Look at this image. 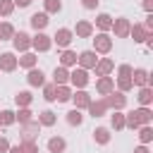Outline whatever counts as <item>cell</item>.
I'll list each match as a JSON object with an SVG mask.
<instances>
[{
  "mask_svg": "<svg viewBox=\"0 0 153 153\" xmlns=\"http://www.w3.org/2000/svg\"><path fill=\"white\" fill-rule=\"evenodd\" d=\"M86 110H88L91 117H103L108 112V103H105V98H98V100H91Z\"/></svg>",
  "mask_w": 153,
  "mask_h": 153,
  "instance_id": "obj_15",
  "label": "cell"
},
{
  "mask_svg": "<svg viewBox=\"0 0 153 153\" xmlns=\"http://www.w3.org/2000/svg\"><path fill=\"white\" fill-rule=\"evenodd\" d=\"M31 100H33L31 91H17V93H14V103H17V108H29Z\"/></svg>",
  "mask_w": 153,
  "mask_h": 153,
  "instance_id": "obj_29",
  "label": "cell"
},
{
  "mask_svg": "<svg viewBox=\"0 0 153 153\" xmlns=\"http://www.w3.org/2000/svg\"><path fill=\"white\" fill-rule=\"evenodd\" d=\"M146 29H143V24H131V29H129V36L134 38V43H143L146 41Z\"/></svg>",
  "mask_w": 153,
  "mask_h": 153,
  "instance_id": "obj_27",
  "label": "cell"
},
{
  "mask_svg": "<svg viewBox=\"0 0 153 153\" xmlns=\"http://www.w3.org/2000/svg\"><path fill=\"white\" fill-rule=\"evenodd\" d=\"M7 151H10V141L5 136H0V153H7Z\"/></svg>",
  "mask_w": 153,
  "mask_h": 153,
  "instance_id": "obj_44",
  "label": "cell"
},
{
  "mask_svg": "<svg viewBox=\"0 0 153 153\" xmlns=\"http://www.w3.org/2000/svg\"><path fill=\"white\" fill-rule=\"evenodd\" d=\"M50 38H53V43H55L60 50H65V48H69V43L74 41V33H72V29L62 26V29H57L55 36H50Z\"/></svg>",
  "mask_w": 153,
  "mask_h": 153,
  "instance_id": "obj_3",
  "label": "cell"
},
{
  "mask_svg": "<svg viewBox=\"0 0 153 153\" xmlns=\"http://www.w3.org/2000/svg\"><path fill=\"white\" fill-rule=\"evenodd\" d=\"M96 91H98L100 96H108L110 91H115V79H112V76H98Z\"/></svg>",
  "mask_w": 153,
  "mask_h": 153,
  "instance_id": "obj_16",
  "label": "cell"
},
{
  "mask_svg": "<svg viewBox=\"0 0 153 153\" xmlns=\"http://www.w3.org/2000/svg\"><path fill=\"white\" fill-rule=\"evenodd\" d=\"M131 88H134V84H131V76H117V91L127 93V91H131Z\"/></svg>",
  "mask_w": 153,
  "mask_h": 153,
  "instance_id": "obj_37",
  "label": "cell"
},
{
  "mask_svg": "<svg viewBox=\"0 0 153 153\" xmlns=\"http://www.w3.org/2000/svg\"><path fill=\"white\" fill-rule=\"evenodd\" d=\"M139 103H141V108H148L151 103H153V88L151 86H143V88H139Z\"/></svg>",
  "mask_w": 153,
  "mask_h": 153,
  "instance_id": "obj_28",
  "label": "cell"
},
{
  "mask_svg": "<svg viewBox=\"0 0 153 153\" xmlns=\"http://www.w3.org/2000/svg\"><path fill=\"white\" fill-rule=\"evenodd\" d=\"M129 29H131V22H129L127 17L112 19V29H110V31H115L117 38H127V36H129Z\"/></svg>",
  "mask_w": 153,
  "mask_h": 153,
  "instance_id": "obj_8",
  "label": "cell"
},
{
  "mask_svg": "<svg viewBox=\"0 0 153 153\" xmlns=\"http://www.w3.org/2000/svg\"><path fill=\"white\" fill-rule=\"evenodd\" d=\"M134 153H151V151H148V146H143V143H141V146H136V148H134Z\"/></svg>",
  "mask_w": 153,
  "mask_h": 153,
  "instance_id": "obj_48",
  "label": "cell"
},
{
  "mask_svg": "<svg viewBox=\"0 0 153 153\" xmlns=\"http://www.w3.org/2000/svg\"><path fill=\"white\" fill-rule=\"evenodd\" d=\"M43 98L48 103H55V84H43Z\"/></svg>",
  "mask_w": 153,
  "mask_h": 153,
  "instance_id": "obj_40",
  "label": "cell"
},
{
  "mask_svg": "<svg viewBox=\"0 0 153 153\" xmlns=\"http://www.w3.org/2000/svg\"><path fill=\"white\" fill-rule=\"evenodd\" d=\"M96 62H98V55L93 53V50H84V53H79L76 55V65L81 67V69H93L96 67Z\"/></svg>",
  "mask_w": 153,
  "mask_h": 153,
  "instance_id": "obj_9",
  "label": "cell"
},
{
  "mask_svg": "<svg viewBox=\"0 0 153 153\" xmlns=\"http://www.w3.org/2000/svg\"><path fill=\"white\" fill-rule=\"evenodd\" d=\"M38 131H41V124H38L36 120H31V122L22 124L19 139H22V141H36V139H38Z\"/></svg>",
  "mask_w": 153,
  "mask_h": 153,
  "instance_id": "obj_6",
  "label": "cell"
},
{
  "mask_svg": "<svg viewBox=\"0 0 153 153\" xmlns=\"http://www.w3.org/2000/svg\"><path fill=\"white\" fill-rule=\"evenodd\" d=\"M12 45H14L17 53H29V48H31V36L24 33V31H14V36H12Z\"/></svg>",
  "mask_w": 153,
  "mask_h": 153,
  "instance_id": "obj_7",
  "label": "cell"
},
{
  "mask_svg": "<svg viewBox=\"0 0 153 153\" xmlns=\"http://www.w3.org/2000/svg\"><path fill=\"white\" fill-rule=\"evenodd\" d=\"M7 153H24V148H22V143H17V146H10Z\"/></svg>",
  "mask_w": 153,
  "mask_h": 153,
  "instance_id": "obj_47",
  "label": "cell"
},
{
  "mask_svg": "<svg viewBox=\"0 0 153 153\" xmlns=\"http://www.w3.org/2000/svg\"><path fill=\"white\" fill-rule=\"evenodd\" d=\"M139 141H141L143 146H148V143L153 141V127H151V124H141V127H139Z\"/></svg>",
  "mask_w": 153,
  "mask_h": 153,
  "instance_id": "obj_30",
  "label": "cell"
},
{
  "mask_svg": "<svg viewBox=\"0 0 153 153\" xmlns=\"http://www.w3.org/2000/svg\"><path fill=\"white\" fill-rule=\"evenodd\" d=\"M14 12V2L12 0H0V17H10Z\"/></svg>",
  "mask_w": 153,
  "mask_h": 153,
  "instance_id": "obj_39",
  "label": "cell"
},
{
  "mask_svg": "<svg viewBox=\"0 0 153 153\" xmlns=\"http://www.w3.org/2000/svg\"><path fill=\"white\" fill-rule=\"evenodd\" d=\"M72 98V88L65 84V86H55V100L57 103H67Z\"/></svg>",
  "mask_w": 153,
  "mask_h": 153,
  "instance_id": "obj_31",
  "label": "cell"
},
{
  "mask_svg": "<svg viewBox=\"0 0 153 153\" xmlns=\"http://www.w3.org/2000/svg\"><path fill=\"white\" fill-rule=\"evenodd\" d=\"M110 124H112L115 131H122V129H124V112H122V110H115V112L110 115Z\"/></svg>",
  "mask_w": 153,
  "mask_h": 153,
  "instance_id": "obj_32",
  "label": "cell"
},
{
  "mask_svg": "<svg viewBox=\"0 0 153 153\" xmlns=\"http://www.w3.org/2000/svg\"><path fill=\"white\" fill-rule=\"evenodd\" d=\"M17 62H19V67H24V69H33V67L38 65V57H36L33 53H22V57H17Z\"/></svg>",
  "mask_w": 153,
  "mask_h": 153,
  "instance_id": "obj_24",
  "label": "cell"
},
{
  "mask_svg": "<svg viewBox=\"0 0 153 153\" xmlns=\"http://www.w3.org/2000/svg\"><path fill=\"white\" fill-rule=\"evenodd\" d=\"M69 84L76 86V88H84V86L88 84V72L81 69V67H74V69L69 72Z\"/></svg>",
  "mask_w": 153,
  "mask_h": 153,
  "instance_id": "obj_10",
  "label": "cell"
},
{
  "mask_svg": "<svg viewBox=\"0 0 153 153\" xmlns=\"http://www.w3.org/2000/svg\"><path fill=\"white\" fill-rule=\"evenodd\" d=\"M43 7H45V10H43L45 14H57V12L62 10V2H60V0H43Z\"/></svg>",
  "mask_w": 153,
  "mask_h": 153,
  "instance_id": "obj_36",
  "label": "cell"
},
{
  "mask_svg": "<svg viewBox=\"0 0 153 153\" xmlns=\"http://www.w3.org/2000/svg\"><path fill=\"white\" fill-rule=\"evenodd\" d=\"M143 10L151 14V12H153V0H143Z\"/></svg>",
  "mask_w": 153,
  "mask_h": 153,
  "instance_id": "obj_46",
  "label": "cell"
},
{
  "mask_svg": "<svg viewBox=\"0 0 153 153\" xmlns=\"http://www.w3.org/2000/svg\"><path fill=\"white\" fill-rule=\"evenodd\" d=\"M14 36V26L10 22H0V41H12Z\"/></svg>",
  "mask_w": 153,
  "mask_h": 153,
  "instance_id": "obj_34",
  "label": "cell"
},
{
  "mask_svg": "<svg viewBox=\"0 0 153 153\" xmlns=\"http://www.w3.org/2000/svg\"><path fill=\"white\" fill-rule=\"evenodd\" d=\"M93 31H96V29H93V24H91L88 19H79L72 33H74L76 38H91V36H93Z\"/></svg>",
  "mask_w": 153,
  "mask_h": 153,
  "instance_id": "obj_11",
  "label": "cell"
},
{
  "mask_svg": "<svg viewBox=\"0 0 153 153\" xmlns=\"http://www.w3.org/2000/svg\"><path fill=\"white\" fill-rule=\"evenodd\" d=\"M33 120V112L29 110V108H19L17 112H14V122H19V124H26V122H31Z\"/></svg>",
  "mask_w": 153,
  "mask_h": 153,
  "instance_id": "obj_33",
  "label": "cell"
},
{
  "mask_svg": "<svg viewBox=\"0 0 153 153\" xmlns=\"http://www.w3.org/2000/svg\"><path fill=\"white\" fill-rule=\"evenodd\" d=\"M60 67H76V53L74 50H69V48H65L62 53H60Z\"/></svg>",
  "mask_w": 153,
  "mask_h": 153,
  "instance_id": "obj_20",
  "label": "cell"
},
{
  "mask_svg": "<svg viewBox=\"0 0 153 153\" xmlns=\"http://www.w3.org/2000/svg\"><path fill=\"white\" fill-rule=\"evenodd\" d=\"M131 72H134L131 65H120L117 67V76H131Z\"/></svg>",
  "mask_w": 153,
  "mask_h": 153,
  "instance_id": "obj_42",
  "label": "cell"
},
{
  "mask_svg": "<svg viewBox=\"0 0 153 153\" xmlns=\"http://www.w3.org/2000/svg\"><path fill=\"white\" fill-rule=\"evenodd\" d=\"M108 103V110H124L127 108V96L122 91H110L108 96H103Z\"/></svg>",
  "mask_w": 153,
  "mask_h": 153,
  "instance_id": "obj_4",
  "label": "cell"
},
{
  "mask_svg": "<svg viewBox=\"0 0 153 153\" xmlns=\"http://www.w3.org/2000/svg\"><path fill=\"white\" fill-rule=\"evenodd\" d=\"M81 122H84V115H81V110H76V108H74V110H69V112H67V124H72V127H79Z\"/></svg>",
  "mask_w": 153,
  "mask_h": 153,
  "instance_id": "obj_35",
  "label": "cell"
},
{
  "mask_svg": "<svg viewBox=\"0 0 153 153\" xmlns=\"http://www.w3.org/2000/svg\"><path fill=\"white\" fill-rule=\"evenodd\" d=\"M31 48L38 50V53H48L53 48V38L48 33H43V31H36V36L31 38Z\"/></svg>",
  "mask_w": 153,
  "mask_h": 153,
  "instance_id": "obj_5",
  "label": "cell"
},
{
  "mask_svg": "<svg viewBox=\"0 0 153 153\" xmlns=\"http://www.w3.org/2000/svg\"><path fill=\"white\" fill-rule=\"evenodd\" d=\"M22 148H24V153H38V143L36 141H22Z\"/></svg>",
  "mask_w": 153,
  "mask_h": 153,
  "instance_id": "obj_41",
  "label": "cell"
},
{
  "mask_svg": "<svg viewBox=\"0 0 153 153\" xmlns=\"http://www.w3.org/2000/svg\"><path fill=\"white\" fill-rule=\"evenodd\" d=\"M131 84L139 86V88H143V86H151V88H153V76H151L148 69H143V67H134V72H131Z\"/></svg>",
  "mask_w": 153,
  "mask_h": 153,
  "instance_id": "obj_2",
  "label": "cell"
},
{
  "mask_svg": "<svg viewBox=\"0 0 153 153\" xmlns=\"http://www.w3.org/2000/svg\"><path fill=\"white\" fill-rule=\"evenodd\" d=\"M93 29H100V33H108V31L112 29V17H110L108 12H100V14L96 17V24H93Z\"/></svg>",
  "mask_w": 153,
  "mask_h": 153,
  "instance_id": "obj_17",
  "label": "cell"
},
{
  "mask_svg": "<svg viewBox=\"0 0 153 153\" xmlns=\"http://www.w3.org/2000/svg\"><path fill=\"white\" fill-rule=\"evenodd\" d=\"M26 81H29V86H33V88H38V86H43L45 84V74L41 72V69H29V74H26Z\"/></svg>",
  "mask_w": 153,
  "mask_h": 153,
  "instance_id": "obj_19",
  "label": "cell"
},
{
  "mask_svg": "<svg viewBox=\"0 0 153 153\" xmlns=\"http://www.w3.org/2000/svg\"><path fill=\"white\" fill-rule=\"evenodd\" d=\"M14 2V7H29L31 5V0H12Z\"/></svg>",
  "mask_w": 153,
  "mask_h": 153,
  "instance_id": "obj_45",
  "label": "cell"
},
{
  "mask_svg": "<svg viewBox=\"0 0 153 153\" xmlns=\"http://www.w3.org/2000/svg\"><path fill=\"white\" fill-rule=\"evenodd\" d=\"M41 127H53L55 122H57V115L53 112V110H43V112H38V120H36Z\"/></svg>",
  "mask_w": 153,
  "mask_h": 153,
  "instance_id": "obj_25",
  "label": "cell"
},
{
  "mask_svg": "<svg viewBox=\"0 0 153 153\" xmlns=\"http://www.w3.org/2000/svg\"><path fill=\"white\" fill-rule=\"evenodd\" d=\"M112 50V36L110 33H96L93 38V53L96 55H108Z\"/></svg>",
  "mask_w": 153,
  "mask_h": 153,
  "instance_id": "obj_1",
  "label": "cell"
},
{
  "mask_svg": "<svg viewBox=\"0 0 153 153\" xmlns=\"http://www.w3.org/2000/svg\"><path fill=\"white\" fill-rule=\"evenodd\" d=\"M96 76H110V72L115 69V62L110 60V57H98V62H96Z\"/></svg>",
  "mask_w": 153,
  "mask_h": 153,
  "instance_id": "obj_14",
  "label": "cell"
},
{
  "mask_svg": "<svg viewBox=\"0 0 153 153\" xmlns=\"http://www.w3.org/2000/svg\"><path fill=\"white\" fill-rule=\"evenodd\" d=\"M29 22H31V26H33L36 31H43V29L48 26V22H50V19H48V14H45V12H36V14H31V19H29Z\"/></svg>",
  "mask_w": 153,
  "mask_h": 153,
  "instance_id": "obj_21",
  "label": "cell"
},
{
  "mask_svg": "<svg viewBox=\"0 0 153 153\" xmlns=\"http://www.w3.org/2000/svg\"><path fill=\"white\" fill-rule=\"evenodd\" d=\"M14 124V112L12 110H0V127H10Z\"/></svg>",
  "mask_w": 153,
  "mask_h": 153,
  "instance_id": "obj_38",
  "label": "cell"
},
{
  "mask_svg": "<svg viewBox=\"0 0 153 153\" xmlns=\"http://www.w3.org/2000/svg\"><path fill=\"white\" fill-rule=\"evenodd\" d=\"M65 148H67V141L62 136H50L48 139V151L50 153H65Z\"/></svg>",
  "mask_w": 153,
  "mask_h": 153,
  "instance_id": "obj_23",
  "label": "cell"
},
{
  "mask_svg": "<svg viewBox=\"0 0 153 153\" xmlns=\"http://www.w3.org/2000/svg\"><path fill=\"white\" fill-rule=\"evenodd\" d=\"M131 112H134L139 124H151L153 122V110L151 108H139V110H131Z\"/></svg>",
  "mask_w": 153,
  "mask_h": 153,
  "instance_id": "obj_22",
  "label": "cell"
},
{
  "mask_svg": "<svg viewBox=\"0 0 153 153\" xmlns=\"http://www.w3.org/2000/svg\"><path fill=\"white\" fill-rule=\"evenodd\" d=\"M93 141H96L98 146L110 143V129H105V127H96V129H93Z\"/></svg>",
  "mask_w": 153,
  "mask_h": 153,
  "instance_id": "obj_26",
  "label": "cell"
},
{
  "mask_svg": "<svg viewBox=\"0 0 153 153\" xmlns=\"http://www.w3.org/2000/svg\"><path fill=\"white\" fill-rule=\"evenodd\" d=\"M98 2H100V0H81L84 10H96V7H98Z\"/></svg>",
  "mask_w": 153,
  "mask_h": 153,
  "instance_id": "obj_43",
  "label": "cell"
},
{
  "mask_svg": "<svg viewBox=\"0 0 153 153\" xmlns=\"http://www.w3.org/2000/svg\"><path fill=\"white\" fill-rule=\"evenodd\" d=\"M0 129H2V127H0Z\"/></svg>",
  "mask_w": 153,
  "mask_h": 153,
  "instance_id": "obj_49",
  "label": "cell"
},
{
  "mask_svg": "<svg viewBox=\"0 0 153 153\" xmlns=\"http://www.w3.org/2000/svg\"><path fill=\"white\" fill-rule=\"evenodd\" d=\"M53 84H55V86L69 84V69H67V67H55V69H53Z\"/></svg>",
  "mask_w": 153,
  "mask_h": 153,
  "instance_id": "obj_18",
  "label": "cell"
},
{
  "mask_svg": "<svg viewBox=\"0 0 153 153\" xmlns=\"http://www.w3.org/2000/svg\"><path fill=\"white\" fill-rule=\"evenodd\" d=\"M69 100L74 103V108H76V110H86V108H88V103H91L93 98H91L84 88H76V91L72 93V98H69Z\"/></svg>",
  "mask_w": 153,
  "mask_h": 153,
  "instance_id": "obj_12",
  "label": "cell"
},
{
  "mask_svg": "<svg viewBox=\"0 0 153 153\" xmlns=\"http://www.w3.org/2000/svg\"><path fill=\"white\" fill-rule=\"evenodd\" d=\"M19 67L14 53H0V72H14Z\"/></svg>",
  "mask_w": 153,
  "mask_h": 153,
  "instance_id": "obj_13",
  "label": "cell"
}]
</instances>
